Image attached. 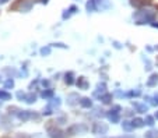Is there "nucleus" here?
Listing matches in <instances>:
<instances>
[{"label": "nucleus", "instance_id": "1", "mask_svg": "<svg viewBox=\"0 0 158 138\" xmlns=\"http://www.w3.org/2000/svg\"><path fill=\"white\" fill-rule=\"evenodd\" d=\"M133 18L136 20V24L137 25H143V24H148L152 22L155 18V13L151 10H140L136 14L133 15Z\"/></svg>", "mask_w": 158, "mask_h": 138}, {"label": "nucleus", "instance_id": "2", "mask_svg": "<svg viewBox=\"0 0 158 138\" xmlns=\"http://www.w3.org/2000/svg\"><path fill=\"white\" fill-rule=\"evenodd\" d=\"M93 132L97 135H105L108 132V126L102 121H97L93 126Z\"/></svg>", "mask_w": 158, "mask_h": 138}, {"label": "nucleus", "instance_id": "3", "mask_svg": "<svg viewBox=\"0 0 158 138\" xmlns=\"http://www.w3.org/2000/svg\"><path fill=\"white\" fill-rule=\"evenodd\" d=\"M17 117L20 119V120H23V121H28L30 119H38L39 116L36 113H32L31 110H18Z\"/></svg>", "mask_w": 158, "mask_h": 138}, {"label": "nucleus", "instance_id": "4", "mask_svg": "<svg viewBox=\"0 0 158 138\" xmlns=\"http://www.w3.org/2000/svg\"><path fill=\"white\" fill-rule=\"evenodd\" d=\"M48 134H49V137L51 138H64L66 137L64 131H62V130L57 128V127H49Z\"/></svg>", "mask_w": 158, "mask_h": 138}, {"label": "nucleus", "instance_id": "5", "mask_svg": "<svg viewBox=\"0 0 158 138\" xmlns=\"http://www.w3.org/2000/svg\"><path fill=\"white\" fill-rule=\"evenodd\" d=\"M85 131H87V127L80 124V126H72L67 132H69L70 135H76V134H78V132H85Z\"/></svg>", "mask_w": 158, "mask_h": 138}, {"label": "nucleus", "instance_id": "6", "mask_svg": "<svg viewBox=\"0 0 158 138\" xmlns=\"http://www.w3.org/2000/svg\"><path fill=\"white\" fill-rule=\"evenodd\" d=\"M130 4L133 7H136V9H143L144 6L151 4V2L150 0H130Z\"/></svg>", "mask_w": 158, "mask_h": 138}, {"label": "nucleus", "instance_id": "7", "mask_svg": "<svg viewBox=\"0 0 158 138\" xmlns=\"http://www.w3.org/2000/svg\"><path fill=\"white\" fill-rule=\"evenodd\" d=\"M97 4V10L101 9V10H106L110 7V3L108 2V0H94Z\"/></svg>", "mask_w": 158, "mask_h": 138}, {"label": "nucleus", "instance_id": "8", "mask_svg": "<svg viewBox=\"0 0 158 138\" xmlns=\"http://www.w3.org/2000/svg\"><path fill=\"white\" fill-rule=\"evenodd\" d=\"M31 7H32V2H30V0H23L21 7H20V11L27 13V11H30L31 10Z\"/></svg>", "mask_w": 158, "mask_h": 138}, {"label": "nucleus", "instance_id": "9", "mask_svg": "<svg viewBox=\"0 0 158 138\" xmlns=\"http://www.w3.org/2000/svg\"><path fill=\"white\" fill-rule=\"evenodd\" d=\"M130 123H131V126H133V128H140V127L144 126V120L140 119V117H134Z\"/></svg>", "mask_w": 158, "mask_h": 138}, {"label": "nucleus", "instance_id": "10", "mask_svg": "<svg viewBox=\"0 0 158 138\" xmlns=\"http://www.w3.org/2000/svg\"><path fill=\"white\" fill-rule=\"evenodd\" d=\"M64 82L67 85H73V84H74V73H72V71L66 73V74H64Z\"/></svg>", "mask_w": 158, "mask_h": 138}, {"label": "nucleus", "instance_id": "11", "mask_svg": "<svg viewBox=\"0 0 158 138\" xmlns=\"http://www.w3.org/2000/svg\"><path fill=\"white\" fill-rule=\"evenodd\" d=\"M99 101H101L102 103H105V105H109V103L112 102V93H102V95L99 96Z\"/></svg>", "mask_w": 158, "mask_h": 138}, {"label": "nucleus", "instance_id": "12", "mask_svg": "<svg viewBox=\"0 0 158 138\" xmlns=\"http://www.w3.org/2000/svg\"><path fill=\"white\" fill-rule=\"evenodd\" d=\"M80 105H81V108H84V109H89L93 106V101L89 99V98H81Z\"/></svg>", "mask_w": 158, "mask_h": 138}, {"label": "nucleus", "instance_id": "13", "mask_svg": "<svg viewBox=\"0 0 158 138\" xmlns=\"http://www.w3.org/2000/svg\"><path fill=\"white\" fill-rule=\"evenodd\" d=\"M77 85H78V88H81V89H87L89 84H88V81L85 80V77H78Z\"/></svg>", "mask_w": 158, "mask_h": 138}, {"label": "nucleus", "instance_id": "14", "mask_svg": "<svg viewBox=\"0 0 158 138\" xmlns=\"http://www.w3.org/2000/svg\"><path fill=\"white\" fill-rule=\"evenodd\" d=\"M133 106H134L136 109H137L139 113H146V112L148 110V106H147V105H143V103H137V102H134V103H133Z\"/></svg>", "mask_w": 158, "mask_h": 138}, {"label": "nucleus", "instance_id": "15", "mask_svg": "<svg viewBox=\"0 0 158 138\" xmlns=\"http://www.w3.org/2000/svg\"><path fill=\"white\" fill-rule=\"evenodd\" d=\"M157 82H158V74L154 73V74H151V77H150L148 81H147V85H148V87H155Z\"/></svg>", "mask_w": 158, "mask_h": 138}, {"label": "nucleus", "instance_id": "16", "mask_svg": "<svg viewBox=\"0 0 158 138\" xmlns=\"http://www.w3.org/2000/svg\"><path fill=\"white\" fill-rule=\"evenodd\" d=\"M78 101V95L77 93H70L69 96H67V103L69 105H76V102Z\"/></svg>", "mask_w": 158, "mask_h": 138}, {"label": "nucleus", "instance_id": "17", "mask_svg": "<svg viewBox=\"0 0 158 138\" xmlns=\"http://www.w3.org/2000/svg\"><path fill=\"white\" fill-rule=\"evenodd\" d=\"M10 99H11V93H9L4 89H0V101H10Z\"/></svg>", "mask_w": 158, "mask_h": 138}, {"label": "nucleus", "instance_id": "18", "mask_svg": "<svg viewBox=\"0 0 158 138\" xmlns=\"http://www.w3.org/2000/svg\"><path fill=\"white\" fill-rule=\"evenodd\" d=\"M25 102L27 103H34L36 102V95L35 93H28V95H25Z\"/></svg>", "mask_w": 158, "mask_h": 138}, {"label": "nucleus", "instance_id": "19", "mask_svg": "<svg viewBox=\"0 0 158 138\" xmlns=\"http://www.w3.org/2000/svg\"><path fill=\"white\" fill-rule=\"evenodd\" d=\"M87 10H88V13L89 11H95L97 10V4H95V2L94 0H89V2H87Z\"/></svg>", "mask_w": 158, "mask_h": 138}, {"label": "nucleus", "instance_id": "20", "mask_svg": "<svg viewBox=\"0 0 158 138\" xmlns=\"http://www.w3.org/2000/svg\"><path fill=\"white\" fill-rule=\"evenodd\" d=\"M122 127H123V130H125V131H127V132H130L131 130H133V126H131V123L129 120H125L122 123Z\"/></svg>", "mask_w": 158, "mask_h": 138}, {"label": "nucleus", "instance_id": "21", "mask_svg": "<svg viewBox=\"0 0 158 138\" xmlns=\"http://www.w3.org/2000/svg\"><path fill=\"white\" fill-rule=\"evenodd\" d=\"M146 138H158V130H150L144 135Z\"/></svg>", "mask_w": 158, "mask_h": 138}, {"label": "nucleus", "instance_id": "22", "mask_svg": "<svg viewBox=\"0 0 158 138\" xmlns=\"http://www.w3.org/2000/svg\"><path fill=\"white\" fill-rule=\"evenodd\" d=\"M52 96H53V91L52 89H46V91L42 92V98H44V99H49V98H52Z\"/></svg>", "mask_w": 158, "mask_h": 138}, {"label": "nucleus", "instance_id": "23", "mask_svg": "<svg viewBox=\"0 0 158 138\" xmlns=\"http://www.w3.org/2000/svg\"><path fill=\"white\" fill-rule=\"evenodd\" d=\"M154 121L155 119L152 116H146V119H144V124H147V126H154Z\"/></svg>", "mask_w": 158, "mask_h": 138}, {"label": "nucleus", "instance_id": "24", "mask_svg": "<svg viewBox=\"0 0 158 138\" xmlns=\"http://www.w3.org/2000/svg\"><path fill=\"white\" fill-rule=\"evenodd\" d=\"M4 87H6V89H10V88H13L14 87V81H13L11 78H9L6 81V84H4Z\"/></svg>", "mask_w": 158, "mask_h": 138}, {"label": "nucleus", "instance_id": "25", "mask_svg": "<svg viewBox=\"0 0 158 138\" xmlns=\"http://www.w3.org/2000/svg\"><path fill=\"white\" fill-rule=\"evenodd\" d=\"M41 54L42 56H48V54H51V48H42L41 49Z\"/></svg>", "mask_w": 158, "mask_h": 138}, {"label": "nucleus", "instance_id": "26", "mask_svg": "<svg viewBox=\"0 0 158 138\" xmlns=\"http://www.w3.org/2000/svg\"><path fill=\"white\" fill-rule=\"evenodd\" d=\"M53 112H52V106L51 105H48L46 106V109H44V114L45 116H49V114H52Z\"/></svg>", "mask_w": 158, "mask_h": 138}, {"label": "nucleus", "instance_id": "27", "mask_svg": "<svg viewBox=\"0 0 158 138\" xmlns=\"http://www.w3.org/2000/svg\"><path fill=\"white\" fill-rule=\"evenodd\" d=\"M25 95H27V93H24L23 91H18V92H17V98L20 101H24L25 99Z\"/></svg>", "mask_w": 158, "mask_h": 138}, {"label": "nucleus", "instance_id": "28", "mask_svg": "<svg viewBox=\"0 0 158 138\" xmlns=\"http://www.w3.org/2000/svg\"><path fill=\"white\" fill-rule=\"evenodd\" d=\"M51 106H52V108H53V106H60V99H59V98L53 99V102L51 103Z\"/></svg>", "mask_w": 158, "mask_h": 138}, {"label": "nucleus", "instance_id": "29", "mask_svg": "<svg viewBox=\"0 0 158 138\" xmlns=\"http://www.w3.org/2000/svg\"><path fill=\"white\" fill-rule=\"evenodd\" d=\"M152 105H155V106L158 105V93H157V95L152 96Z\"/></svg>", "mask_w": 158, "mask_h": 138}, {"label": "nucleus", "instance_id": "30", "mask_svg": "<svg viewBox=\"0 0 158 138\" xmlns=\"http://www.w3.org/2000/svg\"><path fill=\"white\" fill-rule=\"evenodd\" d=\"M55 46H57V48H63V49H66L67 46L66 45H63V43H55Z\"/></svg>", "mask_w": 158, "mask_h": 138}, {"label": "nucleus", "instance_id": "31", "mask_svg": "<svg viewBox=\"0 0 158 138\" xmlns=\"http://www.w3.org/2000/svg\"><path fill=\"white\" fill-rule=\"evenodd\" d=\"M42 85H44V87H49V81H42Z\"/></svg>", "mask_w": 158, "mask_h": 138}, {"label": "nucleus", "instance_id": "32", "mask_svg": "<svg viewBox=\"0 0 158 138\" xmlns=\"http://www.w3.org/2000/svg\"><path fill=\"white\" fill-rule=\"evenodd\" d=\"M151 27H154V28H158V22H154V21H152V22H151Z\"/></svg>", "mask_w": 158, "mask_h": 138}, {"label": "nucleus", "instance_id": "33", "mask_svg": "<svg viewBox=\"0 0 158 138\" xmlns=\"http://www.w3.org/2000/svg\"><path fill=\"white\" fill-rule=\"evenodd\" d=\"M125 113L127 114V116H131V110H129V109H127V110H125Z\"/></svg>", "mask_w": 158, "mask_h": 138}, {"label": "nucleus", "instance_id": "34", "mask_svg": "<svg viewBox=\"0 0 158 138\" xmlns=\"http://www.w3.org/2000/svg\"><path fill=\"white\" fill-rule=\"evenodd\" d=\"M115 138H136V137H129V135H125V137H115Z\"/></svg>", "mask_w": 158, "mask_h": 138}, {"label": "nucleus", "instance_id": "35", "mask_svg": "<svg viewBox=\"0 0 158 138\" xmlns=\"http://www.w3.org/2000/svg\"><path fill=\"white\" fill-rule=\"evenodd\" d=\"M115 48H116V49H120V45H119L118 42H115Z\"/></svg>", "mask_w": 158, "mask_h": 138}, {"label": "nucleus", "instance_id": "36", "mask_svg": "<svg viewBox=\"0 0 158 138\" xmlns=\"http://www.w3.org/2000/svg\"><path fill=\"white\" fill-rule=\"evenodd\" d=\"M9 0H0V4H4V3H7Z\"/></svg>", "mask_w": 158, "mask_h": 138}, {"label": "nucleus", "instance_id": "37", "mask_svg": "<svg viewBox=\"0 0 158 138\" xmlns=\"http://www.w3.org/2000/svg\"><path fill=\"white\" fill-rule=\"evenodd\" d=\"M41 3L42 4H46V3H48V0H41Z\"/></svg>", "mask_w": 158, "mask_h": 138}, {"label": "nucleus", "instance_id": "38", "mask_svg": "<svg viewBox=\"0 0 158 138\" xmlns=\"http://www.w3.org/2000/svg\"><path fill=\"white\" fill-rule=\"evenodd\" d=\"M154 119H157V120H158V110H157V113H155V116H154Z\"/></svg>", "mask_w": 158, "mask_h": 138}, {"label": "nucleus", "instance_id": "39", "mask_svg": "<svg viewBox=\"0 0 158 138\" xmlns=\"http://www.w3.org/2000/svg\"><path fill=\"white\" fill-rule=\"evenodd\" d=\"M4 138H10V137H4Z\"/></svg>", "mask_w": 158, "mask_h": 138}, {"label": "nucleus", "instance_id": "40", "mask_svg": "<svg viewBox=\"0 0 158 138\" xmlns=\"http://www.w3.org/2000/svg\"><path fill=\"white\" fill-rule=\"evenodd\" d=\"M0 81H2V78H0Z\"/></svg>", "mask_w": 158, "mask_h": 138}]
</instances>
